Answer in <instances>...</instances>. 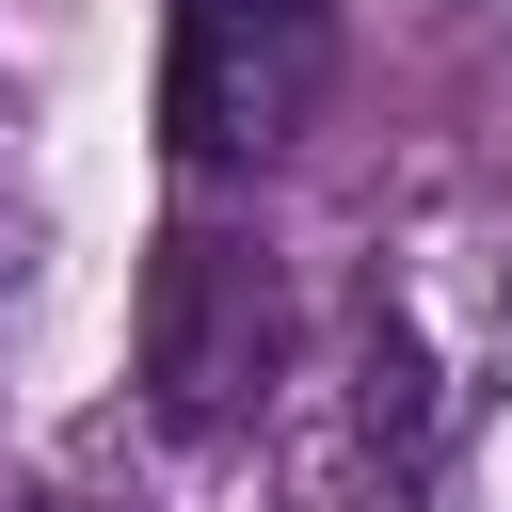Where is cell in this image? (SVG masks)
I'll list each match as a JSON object with an SVG mask.
<instances>
[{
    "instance_id": "6da1fadb",
    "label": "cell",
    "mask_w": 512,
    "mask_h": 512,
    "mask_svg": "<svg viewBox=\"0 0 512 512\" xmlns=\"http://www.w3.org/2000/svg\"><path fill=\"white\" fill-rule=\"evenodd\" d=\"M272 368H288L272 256H240L224 224H176L144 256V416L160 432H224L240 400H272Z\"/></svg>"
},
{
    "instance_id": "3957f363",
    "label": "cell",
    "mask_w": 512,
    "mask_h": 512,
    "mask_svg": "<svg viewBox=\"0 0 512 512\" xmlns=\"http://www.w3.org/2000/svg\"><path fill=\"white\" fill-rule=\"evenodd\" d=\"M352 432H368L400 480H432V432H448V400H432V352H416L400 320H368V352H352Z\"/></svg>"
},
{
    "instance_id": "7a4b0ae2",
    "label": "cell",
    "mask_w": 512,
    "mask_h": 512,
    "mask_svg": "<svg viewBox=\"0 0 512 512\" xmlns=\"http://www.w3.org/2000/svg\"><path fill=\"white\" fill-rule=\"evenodd\" d=\"M320 96V0H176V48H160V144L192 176H240L304 128Z\"/></svg>"
}]
</instances>
